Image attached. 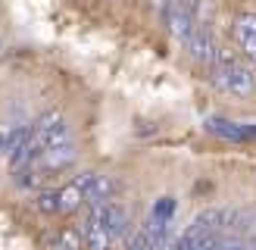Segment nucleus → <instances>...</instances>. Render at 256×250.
<instances>
[{
    "instance_id": "nucleus-1",
    "label": "nucleus",
    "mask_w": 256,
    "mask_h": 250,
    "mask_svg": "<svg viewBox=\"0 0 256 250\" xmlns=\"http://www.w3.org/2000/svg\"><path fill=\"white\" fill-rule=\"evenodd\" d=\"M216 84L222 88L225 94L232 97H250L253 94V84H256V69L250 62H232L225 69H216Z\"/></svg>"
},
{
    "instance_id": "nucleus-2",
    "label": "nucleus",
    "mask_w": 256,
    "mask_h": 250,
    "mask_svg": "<svg viewBox=\"0 0 256 250\" xmlns=\"http://www.w3.org/2000/svg\"><path fill=\"white\" fill-rule=\"evenodd\" d=\"M162 16H166L169 32L184 41V38L190 34V28L197 25V0H166Z\"/></svg>"
},
{
    "instance_id": "nucleus-3",
    "label": "nucleus",
    "mask_w": 256,
    "mask_h": 250,
    "mask_svg": "<svg viewBox=\"0 0 256 250\" xmlns=\"http://www.w3.org/2000/svg\"><path fill=\"white\" fill-rule=\"evenodd\" d=\"M234 38L250 66H256V12H240L234 19Z\"/></svg>"
},
{
    "instance_id": "nucleus-4",
    "label": "nucleus",
    "mask_w": 256,
    "mask_h": 250,
    "mask_svg": "<svg viewBox=\"0 0 256 250\" xmlns=\"http://www.w3.org/2000/svg\"><path fill=\"white\" fill-rule=\"evenodd\" d=\"M75 162V141L72 144H60V147H47L41 156H38L34 166L41 172H60Z\"/></svg>"
},
{
    "instance_id": "nucleus-5",
    "label": "nucleus",
    "mask_w": 256,
    "mask_h": 250,
    "mask_svg": "<svg viewBox=\"0 0 256 250\" xmlns=\"http://www.w3.org/2000/svg\"><path fill=\"white\" fill-rule=\"evenodd\" d=\"M184 41H188V50H190V56H194V60H200V62H212L216 44H212V32L206 28V25L197 22Z\"/></svg>"
},
{
    "instance_id": "nucleus-6",
    "label": "nucleus",
    "mask_w": 256,
    "mask_h": 250,
    "mask_svg": "<svg viewBox=\"0 0 256 250\" xmlns=\"http://www.w3.org/2000/svg\"><path fill=\"white\" fill-rule=\"evenodd\" d=\"M82 238H84V247H88V250H110L112 238H110L106 228H104V216H100V206L91 210V216H88V222H84Z\"/></svg>"
},
{
    "instance_id": "nucleus-7",
    "label": "nucleus",
    "mask_w": 256,
    "mask_h": 250,
    "mask_svg": "<svg viewBox=\"0 0 256 250\" xmlns=\"http://www.w3.org/2000/svg\"><path fill=\"white\" fill-rule=\"evenodd\" d=\"M100 216H104V228H106L110 238H119V234L128 232V212H125L122 204H112L110 200V204L100 206Z\"/></svg>"
},
{
    "instance_id": "nucleus-8",
    "label": "nucleus",
    "mask_w": 256,
    "mask_h": 250,
    "mask_svg": "<svg viewBox=\"0 0 256 250\" xmlns=\"http://www.w3.org/2000/svg\"><path fill=\"white\" fill-rule=\"evenodd\" d=\"M112 191H116V184H112L110 175H94V182L88 184V191H84V204L97 210V206H104L112 200Z\"/></svg>"
},
{
    "instance_id": "nucleus-9",
    "label": "nucleus",
    "mask_w": 256,
    "mask_h": 250,
    "mask_svg": "<svg viewBox=\"0 0 256 250\" xmlns=\"http://www.w3.org/2000/svg\"><path fill=\"white\" fill-rule=\"evenodd\" d=\"M206 128L212 134H222V138H232V141H244V138H256L253 125H238V122H222V119H210Z\"/></svg>"
},
{
    "instance_id": "nucleus-10",
    "label": "nucleus",
    "mask_w": 256,
    "mask_h": 250,
    "mask_svg": "<svg viewBox=\"0 0 256 250\" xmlns=\"http://www.w3.org/2000/svg\"><path fill=\"white\" fill-rule=\"evenodd\" d=\"M56 200H60V212H75L82 204H84V194H82V188L78 184H62L60 191H56Z\"/></svg>"
},
{
    "instance_id": "nucleus-11",
    "label": "nucleus",
    "mask_w": 256,
    "mask_h": 250,
    "mask_svg": "<svg viewBox=\"0 0 256 250\" xmlns=\"http://www.w3.org/2000/svg\"><path fill=\"white\" fill-rule=\"evenodd\" d=\"M28 134V128H22V125H12V122H0V154L10 156V150L16 147L22 138Z\"/></svg>"
},
{
    "instance_id": "nucleus-12",
    "label": "nucleus",
    "mask_w": 256,
    "mask_h": 250,
    "mask_svg": "<svg viewBox=\"0 0 256 250\" xmlns=\"http://www.w3.org/2000/svg\"><path fill=\"white\" fill-rule=\"evenodd\" d=\"M84 247V238L78 228H72V225H66L54 241H50V250H82Z\"/></svg>"
},
{
    "instance_id": "nucleus-13",
    "label": "nucleus",
    "mask_w": 256,
    "mask_h": 250,
    "mask_svg": "<svg viewBox=\"0 0 256 250\" xmlns=\"http://www.w3.org/2000/svg\"><path fill=\"white\" fill-rule=\"evenodd\" d=\"M128 250H156V244H153V234L147 228V222L140 225V228L128 238Z\"/></svg>"
},
{
    "instance_id": "nucleus-14",
    "label": "nucleus",
    "mask_w": 256,
    "mask_h": 250,
    "mask_svg": "<svg viewBox=\"0 0 256 250\" xmlns=\"http://www.w3.org/2000/svg\"><path fill=\"white\" fill-rule=\"evenodd\" d=\"M38 212H44V216H54V212H60V200H56V191H41L34 200Z\"/></svg>"
},
{
    "instance_id": "nucleus-15",
    "label": "nucleus",
    "mask_w": 256,
    "mask_h": 250,
    "mask_svg": "<svg viewBox=\"0 0 256 250\" xmlns=\"http://www.w3.org/2000/svg\"><path fill=\"white\" fill-rule=\"evenodd\" d=\"M41 178H44V172L38 169V166H25V169H16V182H19L22 188H38V184H41Z\"/></svg>"
},
{
    "instance_id": "nucleus-16",
    "label": "nucleus",
    "mask_w": 256,
    "mask_h": 250,
    "mask_svg": "<svg viewBox=\"0 0 256 250\" xmlns=\"http://www.w3.org/2000/svg\"><path fill=\"white\" fill-rule=\"evenodd\" d=\"M172 212H175V200L172 197H162L156 206H153V219H172Z\"/></svg>"
},
{
    "instance_id": "nucleus-17",
    "label": "nucleus",
    "mask_w": 256,
    "mask_h": 250,
    "mask_svg": "<svg viewBox=\"0 0 256 250\" xmlns=\"http://www.w3.org/2000/svg\"><path fill=\"white\" fill-rule=\"evenodd\" d=\"M150 4L156 6V10H162V6H166V0H150Z\"/></svg>"
},
{
    "instance_id": "nucleus-18",
    "label": "nucleus",
    "mask_w": 256,
    "mask_h": 250,
    "mask_svg": "<svg viewBox=\"0 0 256 250\" xmlns=\"http://www.w3.org/2000/svg\"><path fill=\"white\" fill-rule=\"evenodd\" d=\"M244 250H256V244H247V247H244Z\"/></svg>"
}]
</instances>
